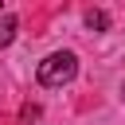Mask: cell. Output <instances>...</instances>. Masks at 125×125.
<instances>
[{
  "mask_svg": "<svg viewBox=\"0 0 125 125\" xmlns=\"http://www.w3.org/2000/svg\"><path fill=\"white\" fill-rule=\"evenodd\" d=\"M35 117H39V105H23V109H20V121H23V125L35 121Z\"/></svg>",
  "mask_w": 125,
  "mask_h": 125,
  "instance_id": "4",
  "label": "cell"
},
{
  "mask_svg": "<svg viewBox=\"0 0 125 125\" xmlns=\"http://www.w3.org/2000/svg\"><path fill=\"white\" fill-rule=\"evenodd\" d=\"M74 74H78V55H74V51H55V55H47V59L39 62V70H35L39 86H51V90L74 82Z\"/></svg>",
  "mask_w": 125,
  "mask_h": 125,
  "instance_id": "1",
  "label": "cell"
},
{
  "mask_svg": "<svg viewBox=\"0 0 125 125\" xmlns=\"http://www.w3.org/2000/svg\"><path fill=\"white\" fill-rule=\"evenodd\" d=\"M12 39H16V16L4 12V16H0V47H8Z\"/></svg>",
  "mask_w": 125,
  "mask_h": 125,
  "instance_id": "2",
  "label": "cell"
},
{
  "mask_svg": "<svg viewBox=\"0 0 125 125\" xmlns=\"http://www.w3.org/2000/svg\"><path fill=\"white\" fill-rule=\"evenodd\" d=\"M86 27H94V31H105V27H109V16L94 8V12H86Z\"/></svg>",
  "mask_w": 125,
  "mask_h": 125,
  "instance_id": "3",
  "label": "cell"
}]
</instances>
